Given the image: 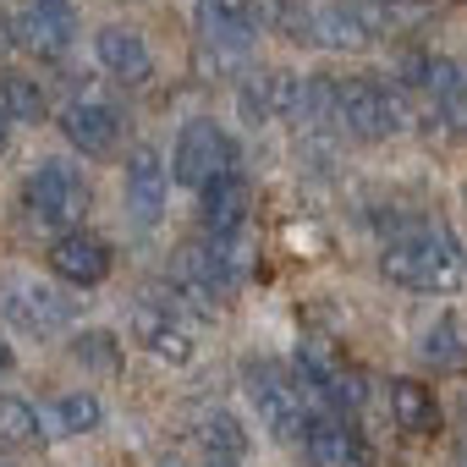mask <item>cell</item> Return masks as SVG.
Wrapping results in <instances>:
<instances>
[{"mask_svg": "<svg viewBox=\"0 0 467 467\" xmlns=\"http://www.w3.org/2000/svg\"><path fill=\"white\" fill-rule=\"evenodd\" d=\"M259 23H254V0H198V39H203V61L214 67H237L254 45Z\"/></svg>", "mask_w": 467, "mask_h": 467, "instance_id": "8992f818", "label": "cell"}, {"mask_svg": "<svg viewBox=\"0 0 467 467\" xmlns=\"http://www.w3.org/2000/svg\"><path fill=\"white\" fill-rule=\"evenodd\" d=\"M0 110L12 121H45V88L23 72H6L0 78Z\"/></svg>", "mask_w": 467, "mask_h": 467, "instance_id": "7402d4cb", "label": "cell"}, {"mask_svg": "<svg viewBox=\"0 0 467 467\" xmlns=\"http://www.w3.org/2000/svg\"><path fill=\"white\" fill-rule=\"evenodd\" d=\"M198 440H203L209 462H243V451H248V434H243V423L231 412H209L198 423Z\"/></svg>", "mask_w": 467, "mask_h": 467, "instance_id": "ffe728a7", "label": "cell"}, {"mask_svg": "<svg viewBox=\"0 0 467 467\" xmlns=\"http://www.w3.org/2000/svg\"><path fill=\"white\" fill-rule=\"evenodd\" d=\"M6 314L17 330L28 336H56L72 325V297H61L56 286H34V281H17L12 297H6Z\"/></svg>", "mask_w": 467, "mask_h": 467, "instance_id": "5bb4252c", "label": "cell"}, {"mask_svg": "<svg viewBox=\"0 0 467 467\" xmlns=\"http://www.w3.org/2000/svg\"><path fill=\"white\" fill-rule=\"evenodd\" d=\"M303 445H308V462L314 467H379L374 462V445L363 440V429L352 418H336V412H314Z\"/></svg>", "mask_w": 467, "mask_h": 467, "instance_id": "ba28073f", "label": "cell"}, {"mask_svg": "<svg viewBox=\"0 0 467 467\" xmlns=\"http://www.w3.org/2000/svg\"><path fill=\"white\" fill-rule=\"evenodd\" d=\"M165 192H171V176H165L160 154L154 149H132V160H127V209H132V220L154 225L160 209H165Z\"/></svg>", "mask_w": 467, "mask_h": 467, "instance_id": "e0dca14e", "label": "cell"}, {"mask_svg": "<svg viewBox=\"0 0 467 467\" xmlns=\"http://www.w3.org/2000/svg\"><path fill=\"white\" fill-rule=\"evenodd\" d=\"M379 270H385L396 286H407V292L445 297V292L462 286L467 259H462V243L451 237L440 220H401V225L390 231V243H385Z\"/></svg>", "mask_w": 467, "mask_h": 467, "instance_id": "6da1fadb", "label": "cell"}, {"mask_svg": "<svg viewBox=\"0 0 467 467\" xmlns=\"http://www.w3.org/2000/svg\"><path fill=\"white\" fill-rule=\"evenodd\" d=\"M99 418H105V407H99L94 390H72V396H61V407H56L61 434H88V429H99Z\"/></svg>", "mask_w": 467, "mask_h": 467, "instance_id": "cb8c5ba5", "label": "cell"}, {"mask_svg": "<svg viewBox=\"0 0 467 467\" xmlns=\"http://www.w3.org/2000/svg\"><path fill=\"white\" fill-rule=\"evenodd\" d=\"M0 467H17V462H0Z\"/></svg>", "mask_w": 467, "mask_h": 467, "instance_id": "f546056e", "label": "cell"}, {"mask_svg": "<svg viewBox=\"0 0 467 467\" xmlns=\"http://www.w3.org/2000/svg\"><path fill=\"white\" fill-rule=\"evenodd\" d=\"M379 12L363 6V0H330V6H314V45L330 50H363L379 34Z\"/></svg>", "mask_w": 467, "mask_h": 467, "instance_id": "8fae6325", "label": "cell"}, {"mask_svg": "<svg viewBox=\"0 0 467 467\" xmlns=\"http://www.w3.org/2000/svg\"><path fill=\"white\" fill-rule=\"evenodd\" d=\"M12 28H17V45L23 50H34L39 61H56L78 39V12H72V0H28L23 17Z\"/></svg>", "mask_w": 467, "mask_h": 467, "instance_id": "9c48e42d", "label": "cell"}, {"mask_svg": "<svg viewBox=\"0 0 467 467\" xmlns=\"http://www.w3.org/2000/svg\"><path fill=\"white\" fill-rule=\"evenodd\" d=\"M72 352L83 363H94V368H116V336H105V330H83Z\"/></svg>", "mask_w": 467, "mask_h": 467, "instance_id": "d4e9b609", "label": "cell"}, {"mask_svg": "<svg viewBox=\"0 0 467 467\" xmlns=\"http://www.w3.org/2000/svg\"><path fill=\"white\" fill-rule=\"evenodd\" d=\"M407 72H412L407 83H418L451 127H467V72L456 61H445V56H412Z\"/></svg>", "mask_w": 467, "mask_h": 467, "instance_id": "7c38bea8", "label": "cell"}, {"mask_svg": "<svg viewBox=\"0 0 467 467\" xmlns=\"http://www.w3.org/2000/svg\"><path fill=\"white\" fill-rule=\"evenodd\" d=\"M23 198H28V214L39 225H72L88 209V187H83L78 165H67V160H45L28 176V192Z\"/></svg>", "mask_w": 467, "mask_h": 467, "instance_id": "52a82bcc", "label": "cell"}, {"mask_svg": "<svg viewBox=\"0 0 467 467\" xmlns=\"http://www.w3.org/2000/svg\"><path fill=\"white\" fill-rule=\"evenodd\" d=\"M94 50H99V67L110 72V78H121V83H149V72H154V56H149V45H143V34H132V28H121V23H110V28H99L94 34Z\"/></svg>", "mask_w": 467, "mask_h": 467, "instance_id": "2e32d148", "label": "cell"}, {"mask_svg": "<svg viewBox=\"0 0 467 467\" xmlns=\"http://www.w3.org/2000/svg\"><path fill=\"white\" fill-rule=\"evenodd\" d=\"M12 50H17V28H12V17H6V12H0V61H6Z\"/></svg>", "mask_w": 467, "mask_h": 467, "instance_id": "484cf974", "label": "cell"}, {"mask_svg": "<svg viewBox=\"0 0 467 467\" xmlns=\"http://www.w3.org/2000/svg\"><path fill=\"white\" fill-rule=\"evenodd\" d=\"M61 132H67V143L83 149V154H110L116 138H121V116H116L105 99H72V105L61 110Z\"/></svg>", "mask_w": 467, "mask_h": 467, "instance_id": "9a60e30c", "label": "cell"}, {"mask_svg": "<svg viewBox=\"0 0 467 467\" xmlns=\"http://www.w3.org/2000/svg\"><path fill=\"white\" fill-rule=\"evenodd\" d=\"M209 467H237V462H209Z\"/></svg>", "mask_w": 467, "mask_h": 467, "instance_id": "83f0119b", "label": "cell"}, {"mask_svg": "<svg viewBox=\"0 0 467 467\" xmlns=\"http://www.w3.org/2000/svg\"><path fill=\"white\" fill-rule=\"evenodd\" d=\"M243 379H248V396H254L259 423H265L275 440H303V434H308V407H303V390H297V379H292L286 368H275V363H248Z\"/></svg>", "mask_w": 467, "mask_h": 467, "instance_id": "277c9868", "label": "cell"}, {"mask_svg": "<svg viewBox=\"0 0 467 467\" xmlns=\"http://www.w3.org/2000/svg\"><path fill=\"white\" fill-rule=\"evenodd\" d=\"M237 171V143H231L225 127L214 121H187L182 138H176V154H171V176L182 187H203L214 176H231Z\"/></svg>", "mask_w": 467, "mask_h": 467, "instance_id": "5b68a950", "label": "cell"}, {"mask_svg": "<svg viewBox=\"0 0 467 467\" xmlns=\"http://www.w3.org/2000/svg\"><path fill=\"white\" fill-rule=\"evenodd\" d=\"M0 368H6V347H0Z\"/></svg>", "mask_w": 467, "mask_h": 467, "instance_id": "f1b7e54d", "label": "cell"}, {"mask_svg": "<svg viewBox=\"0 0 467 467\" xmlns=\"http://www.w3.org/2000/svg\"><path fill=\"white\" fill-rule=\"evenodd\" d=\"M330 121L347 132V138H363V143H379V138H396L407 127V105L390 83L379 78H347L336 83V110Z\"/></svg>", "mask_w": 467, "mask_h": 467, "instance_id": "7a4b0ae2", "label": "cell"}, {"mask_svg": "<svg viewBox=\"0 0 467 467\" xmlns=\"http://www.w3.org/2000/svg\"><path fill=\"white\" fill-rule=\"evenodd\" d=\"M132 336L160 358V363H187L192 358V330L176 319V303H138L132 308Z\"/></svg>", "mask_w": 467, "mask_h": 467, "instance_id": "4fadbf2b", "label": "cell"}, {"mask_svg": "<svg viewBox=\"0 0 467 467\" xmlns=\"http://www.w3.org/2000/svg\"><path fill=\"white\" fill-rule=\"evenodd\" d=\"M165 467H176V462H165Z\"/></svg>", "mask_w": 467, "mask_h": 467, "instance_id": "4dcf8cb0", "label": "cell"}, {"mask_svg": "<svg viewBox=\"0 0 467 467\" xmlns=\"http://www.w3.org/2000/svg\"><path fill=\"white\" fill-rule=\"evenodd\" d=\"M390 418L407 434H440V401L423 379H390Z\"/></svg>", "mask_w": 467, "mask_h": 467, "instance_id": "d6986e66", "label": "cell"}, {"mask_svg": "<svg viewBox=\"0 0 467 467\" xmlns=\"http://www.w3.org/2000/svg\"><path fill=\"white\" fill-rule=\"evenodd\" d=\"M50 270L61 281H72V286H99L110 275V243L94 237V231H83V225H72L50 243Z\"/></svg>", "mask_w": 467, "mask_h": 467, "instance_id": "30bf717a", "label": "cell"}, {"mask_svg": "<svg viewBox=\"0 0 467 467\" xmlns=\"http://www.w3.org/2000/svg\"><path fill=\"white\" fill-rule=\"evenodd\" d=\"M297 390L303 396H319L325 412H336V418H347V412L363 407V374L347 368V358L330 341H319V336H303L297 341Z\"/></svg>", "mask_w": 467, "mask_h": 467, "instance_id": "3957f363", "label": "cell"}, {"mask_svg": "<svg viewBox=\"0 0 467 467\" xmlns=\"http://www.w3.org/2000/svg\"><path fill=\"white\" fill-rule=\"evenodd\" d=\"M423 363H434V368H451V363H462V352H467V341H462V319L456 314H440L429 330H423Z\"/></svg>", "mask_w": 467, "mask_h": 467, "instance_id": "44dd1931", "label": "cell"}, {"mask_svg": "<svg viewBox=\"0 0 467 467\" xmlns=\"http://www.w3.org/2000/svg\"><path fill=\"white\" fill-rule=\"evenodd\" d=\"M248 182L231 171V176H214V182H203L198 187V220H203V231H243L248 225Z\"/></svg>", "mask_w": 467, "mask_h": 467, "instance_id": "ac0fdd59", "label": "cell"}, {"mask_svg": "<svg viewBox=\"0 0 467 467\" xmlns=\"http://www.w3.org/2000/svg\"><path fill=\"white\" fill-rule=\"evenodd\" d=\"M39 412L23 401V396H0V445H12V451H23V445H39Z\"/></svg>", "mask_w": 467, "mask_h": 467, "instance_id": "603a6c76", "label": "cell"}, {"mask_svg": "<svg viewBox=\"0 0 467 467\" xmlns=\"http://www.w3.org/2000/svg\"><path fill=\"white\" fill-rule=\"evenodd\" d=\"M6 138H12V116L0 110V149H6Z\"/></svg>", "mask_w": 467, "mask_h": 467, "instance_id": "4316f807", "label": "cell"}]
</instances>
